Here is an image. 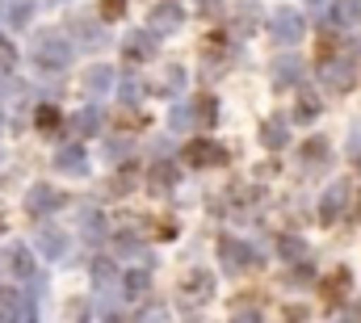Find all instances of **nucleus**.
<instances>
[{
    "label": "nucleus",
    "instance_id": "obj_39",
    "mask_svg": "<svg viewBox=\"0 0 361 323\" xmlns=\"http://www.w3.org/2000/svg\"><path fill=\"white\" fill-rule=\"evenodd\" d=\"M139 323H164V307H143Z\"/></svg>",
    "mask_w": 361,
    "mask_h": 323
},
{
    "label": "nucleus",
    "instance_id": "obj_47",
    "mask_svg": "<svg viewBox=\"0 0 361 323\" xmlns=\"http://www.w3.org/2000/svg\"><path fill=\"white\" fill-rule=\"evenodd\" d=\"M47 4H68V0H47Z\"/></svg>",
    "mask_w": 361,
    "mask_h": 323
},
{
    "label": "nucleus",
    "instance_id": "obj_14",
    "mask_svg": "<svg viewBox=\"0 0 361 323\" xmlns=\"http://www.w3.org/2000/svg\"><path fill=\"white\" fill-rule=\"evenodd\" d=\"M8 273L21 277V281L34 277V252H30V243H13L8 248Z\"/></svg>",
    "mask_w": 361,
    "mask_h": 323
},
{
    "label": "nucleus",
    "instance_id": "obj_19",
    "mask_svg": "<svg viewBox=\"0 0 361 323\" xmlns=\"http://www.w3.org/2000/svg\"><path fill=\"white\" fill-rule=\"evenodd\" d=\"M72 34H76L80 47H105V30L97 21H89V17H76L72 21Z\"/></svg>",
    "mask_w": 361,
    "mask_h": 323
},
{
    "label": "nucleus",
    "instance_id": "obj_33",
    "mask_svg": "<svg viewBox=\"0 0 361 323\" xmlns=\"http://www.w3.org/2000/svg\"><path fill=\"white\" fill-rule=\"evenodd\" d=\"M13 68H17V47L8 38H0V76H8Z\"/></svg>",
    "mask_w": 361,
    "mask_h": 323
},
{
    "label": "nucleus",
    "instance_id": "obj_11",
    "mask_svg": "<svg viewBox=\"0 0 361 323\" xmlns=\"http://www.w3.org/2000/svg\"><path fill=\"white\" fill-rule=\"evenodd\" d=\"M59 206H63V193L51 189V185H34L30 197H25V210H30V214H51V210H59Z\"/></svg>",
    "mask_w": 361,
    "mask_h": 323
},
{
    "label": "nucleus",
    "instance_id": "obj_32",
    "mask_svg": "<svg viewBox=\"0 0 361 323\" xmlns=\"http://www.w3.org/2000/svg\"><path fill=\"white\" fill-rule=\"evenodd\" d=\"M277 248H281V256H286L290 264H298V260L307 256V243L298 240V236H281V240H277Z\"/></svg>",
    "mask_w": 361,
    "mask_h": 323
},
{
    "label": "nucleus",
    "instance_id": "obj_1",
    "mask_svg": "<svg viewBox=\"0 0 361 323\" xmlns=\"http://www.w3.org/2000/svg\"><path fill=\"white\" fill-rule=\"evenodd\" d=\"M30 63L38 72H68L72 63V42L63 30H38L30 38Z\"/></svg>",
    "mask_w": 361,
    "mask_h": 323
},
{
    "label": "nucleus",
    "instance_id": "obj_34",
    "mask_svg": "<svg viewBox=\"0 0 361 323\" xmlns=\"http://www.w3.org/2000/svg\"><path fill=\"white\" fill-rule=\"evenodd\" d=\"M257 21H261V8H257V4H244V8H240V34H252Z\"/></svg>",
    "mask_w": 361,
    "mask_h": 323
},
{
    "label": "nucleus",
    "instance_id": "obj_10",
    "mask_svg": "<svg viewBox=\"0 0 361 323\" xmlns=\"http://www.w3.org/2000/svg\"><path fill=\"white\" fill-rule=\"evenodd\" d=\"M55 168H59L63 176H89V156H85V147H80V143H68V147H59Z\"/></svg>",
    "mask_w": 361,
    "mask_h": 323
},
{
    "label": "nucleus",
    "instance_id": "obj_44",
    "mask_svg": "<svg viewBox=\"0 0 361 323\" xmlns=\"http://www.w3.org/2000/svg\"><path fill=\"white\" fill-rule=\"evenodd\" d=\"M307 319V311H302V307H294V311H286V323H302Z\"/></svg>",
    "mask_w": 361,
    "mask_h": 323
},
{
    "label": "nucleus",
    "instance_id": "obj_6",
    "mask_svg": "<svg viewBox=\"0 0 361 323\" xmlns=\"http://www.w3.org/2000/svg\"><path fill=\"white\" fill-rule=\"evenodd\" d=\"M185 160L197 164V168H219V164H227V147L214 143V139H193L185 147Z\"/></svg>",
    "mask_w": 361,
    "mask_h": 323
},
{
    "label": "nucleus",
    "instance_id": "obj_38",
    "mask_svg": "<svg viewBox=\"0 0 361 323\" xmlns=\"http://www.w3.org/2000/svg\"><path fill=\"white\" fill-rule=\"evenodd\" d=\"M139 92H143V84L135 80V76H126V80H122V101H126V105H130V101H139Z\"/></svg>",
    "mask_w": 361,
    "mask_h": 323
},
{
    "label": "nucleus",
    "instance_id": "obj_22",
    "mask_svg": "<svg viewBox=\"0 0 361 323\" xmlns=\"http://www.w3.org/2000/svg\"><path fill=\"white\" fill-rule=\"evenodd\" d=\"M361 0H332V25H357Z\"/></svg>",
    "mask_w": 361,
    "mask_h": 323
},
{
    "label": "nucleus",
    "instance_id": "obj_21",
    "mask_svg": "<svg viewBox=\"0 0 361 323\" xmlns=\"http://www.w3.org/2000/svg\"><path fill=\"white\" fill-rule=\"evenodd\" d=\"M80 231H85L92 243L105 240V214H101L97 206H80Z\"/></svg>",
    "mask_w": 361,
    "mask_h": 323
},
{
    "label": "nucleus",
    "instance_id": "obj_15",
    "mask_svg": "<svg viewBox=\"0 0 361 323\" xmlns=\"http://www.w3.org/2000/svg\"><path fill=\"white\" fill-rule=\"evenodd\" d=\"M302 72H307V68H302V59L286 55V59H277V63H273V84H277V88H290V84L302 80Z\"/></svg>",
    "mask_w": 361,
    "mask_h": 323
},
{
    "label": "nucleus",
    "instance_id": "obj_4",
    "mask_svg": "<svg viewBox=\"0 0 361 323\" xmlns=\"http://www.w3.org/2000/svg\"><path fill=\"white\" fill-rule=\"evenodd\" d=\"M180 21H185L180 0H160V4L152 8V17H147V30H152V34H177Z\"/></svg>",
    "mask_w": 361,
    "mask_h": 323
},
{
    "label": "nucleus",
    "instance_id": "obj_27",
    "mask_svg": "<svg viewBox=\"0 0 361 323\" xmlns=\"http://www.w3.org/2000/svg\"><path fill=\"white\" fill-rule=\"evenodd\" d=\"M21 319V294L17 290H0V323Z\"/></svg>",
    "mask_w": 361,
    "mask_h": 323
},
{
    "label": "nucleus",
    "instance_id": "obj_3",
    "mask_svg": "<svg viewBox=\"0 0 361 323\" xmlns=\"http://www.w3.org/2000/svg\"><path fill=\"white\" fill-rule=\"evenodd\" d=\"M219 260H223V269L227 273H244V269H252L257 264V248H248L244 240H219Z\"/></svg>",
    "mask_w": 361,
    "mask_h": 323
},
{
    "label": "nucleus",
    "instance_id": "obj_31",
    "mask_svg": "<svg viewBox=\"0 0 361 323\" xmlns=\"http://www.w3.org/2000/svg\"><path fill=\"white\" fill-rule=\"evenodd\" d=\"M92 281H97V290H109V286H114V260L97 256V260H92Z\"/></svg>",
    "mask_w": 361,
    "mask_h": 323
},
{
    "label": "nucleus",
    "instance_id": "obj_13",
    "mask_svg": "<svg viewBox=\"0 0 361 323\" xmlns=\"http://www.w3.org/2000/svg\"><path fill=\"white\" fill-rule=\"evenodd\" d=\"M34 243H38V252H42L47 260H63V256H68V236H63L59 227H42V231L34 236Z\"/></svg>",
    "mask_w": 361,
    "mask_h": 323
},
{
    "label": "nucleus",
    "instance_id": "obj_17",
    "mask_svg": "<svg viewBox=\"0 0 361 323\" xmlns=\"http://www.w3.org/2000/svg\"><path fill=\"white\" fill-rule=\"evenodd\" d=\"M261 143H265L269 152H281V147L290 143V130H286V118H281V114H273L269 122L261 126Z\"/></svg>",
    "mask_w": 361,
    "mask_h": 323
},
{
    "label": "nucleus",
    "instance_id": "obj_5",
    "mask_svg": "<svg viewBox=\"0 0 361 323\" xmlns=\"http://www.w3.org/2000/svg\"><path fill=\"white\" fill-rule=\"evenodd\" d=\"M319 76H324V84H328L332 92H349L353 80H357V68H353V59H324Z\"/></svg>",
    "mask_w": 361,
    "mask_h": 323
},
{
    "label": "nucleus",
    "instance_id": "obj_49",
    "mask_svg": "<svg viewBox=\"0 0 361 323\" xmlns=\"http://www.w3.org/2000/svg\"><path fill=\"white\" fill-rule=\"evenodd\" d=\"M0 4H4V0H0Z\"/></svg>",
    "mask_w": 361,
    "mask_h": 323
},
{
    "label": "nucleus",
    "instance_id": "obj_12",
    "mask_svg": "<svg viewBox=\"0 0 361 323\" xmlns=\"http://www.w3.org/2000/svg\"><path fill=\"white\" fill-rule=\"evenodd\" d=\"M147 290H152V269H130L126 277H122V298L126 303H143L147 298Z\"/></svg>",
    "mask_w": 361,
    "mask_h": 323
},
{
    "label": "nucleus",
    "instance_id": "obj_16",
    "mask_svg": "<svg viewBox=\"0 0 361 323\" xmlns=\"http://www.w3.org/2000/svg\"><path fill=\"white\" fill-rule=\"evenodd\" d=\"M101 126H105V114H101L97 105H85V109H80V114L72 118V130H76L80 139H92V135H97Z\"/></svg>",
    "mask_w": 361,
    "mask_h": 323
},
{
    "label": "nucleus",
    "instance_id": "obj_8",
    "mask_svg": "<svg viewBox=\"0 0 361 323\" xmlns=\"http://www.w3.org/2000/svg\"><path fill=\"white\" fill-rule=\"evenodd\" d=\"M122 55H126V63L152 59V55H156V34H152V30H130L126 42H122Z\"/></svg>",
    "mask_w": 361,
    "mask_h": 323
},
{
    "label": "nucleus",
    "instance_id": "obj_48",
    "mask_svg": "<svg viewBox=\"0 0 361 323\" xmlns=\"http://www.w3.org/2000/svg\"><path fill=\"white\" fill-rule=\"evenodd\" d=\"M0 231H4V227H0Z\"/></svg>",
    "mask_w": 361,
    "mask_h": 323
},
{
    "label": "nucleus",
    "instance_id": "obj_20",
    "mask_svg": "<svg viewBox=\"0 0 361 323\" xmlns=\"http://www.w3.org/2000/svg\"><path fill=\"white\" fill-rule=\"evenodd\" d=\"M109 84H114L109 63H92L89 72H85V88H89V97H105V92H109Z\"/></svg>",
    "mask_w": 361,
    "mask_h": 323
},
{
    "label": "nucleus",
    "instance_id": "obj_23",
    "mask_svg": "<svg viewBox=\"0 0 361 323\" xmlns=\"http://www.w3.org/2000/svg\"><path fill=\"white\" fill-rule=\"evenodd\" d=\"M118 252H122L126 260H139L143 269H152V256H147V248L135 240V236H118Z\"/></svg>",
    "mask_w": 361,
    "mask_h": 323
},
{
    "label": "nucleus",
    "instance_id": "obj_29",
    "mask_svg": "<svg viewBox=\"0 0 361 323\" xmlns=\"http://www.w3.org/2000/svg\"><path fill=\"white\" fill-rule=\"evenodd\" d=\"M189 126H193V105L177 101V105L169 109V130H189Z\"/></svg>",
    "mask_w": 361,
    "mask_h": 323
},
{
    "label": "nucleus",
    "instance_id": "obj_2",
    "mask_svg": "<svg viewBox=\"0 0 361 323\" xmlns=\"http://www.w3.org/2000/svg\"><path fill=\"white\" fill-rule=\"evenodd\" d=\"M269 34H273V42H281V47H294L302 34H307V21H302V13L298 8H277L273 13V21H269Z\"/></svg>",
    "mask_w": 361,
    "mask_h": 323
},
{
    "label": "nucleus",
    "instance_id": "obj_7",
    "mask_svg": "<svg viewBox=\"0 0 361 323\" xmlns=\"http://www.w3.org/2000/svg\"><path fill=\"white\" fill-rule=\"evenodd\" d=\"M349 197H353V189H349V181H336L324 197H319V219L324 223H336L341 214H345V206H349Z\"/></svg>",
    "mask_w": 361,
    "mask_h": 323
},
{
    "label": "nucleus",
    "instance_id": "obj_25",
    "mask_svg": "<svg viewBox=\"0 0 361 323\" xmlns=\"http://www.w3.org/2000/svg\"><path fill=\"white\" fill-rule=\"evenodd\" d=\"M34 126H38L42 135H59L63 118H59V109H55V105H38V114H34Z\"/></svg>",
    "mask_w": 361,
    "mask_h": 323
},
{
    "label": "nucleus",
    "instance_id": "obj_41",
    "mask_svg": "<svg viewBox=\"0 0 361 323\" xmlns=\"http://www.w3.org/2000/svg\"><path fill=\"white\" fill-rule=\"evenodd\" d=\"M231 323H265V319H261L257 311H240V315H235V319H231Z\"/></svg>",
    "mask_w": 361,
    "mask_h": 323
},
{
    "label": "nucleus",
    "instance_id": "obj_18",
    "mask_svg": "<svg viewBox=\"0 0 361 323\" xmlns=\"http://www.w3.org/2000/svg\"><path fill=\"white\" fill-rule=\"evenodd\" d=\"M298 164H302V172H319V168L328 164V143H324V139H311V143H302Z\"/></svg>",
    "mask_w": 361,
    "mask_h": 323
},
{
    "label": "nucleus",
    "instance_id": "obj_46",
    "mask_svg": "<svg viewBox=\"0 0 361 323\" xmlns=\"http://www.w3.org/2000/svg\"><path fill=\"white\" fill-rule=\"evenodd\" d=\"M307 4H311V8H319V4H324V0H307Z\"/></svg>",
    "mask_w": 361,
    "mask_h": 323
},
{
    "label": "nucleus",
    "instance_id": "obj_26",
    "mask_svg": "<svg viewBox=\"0 0 361 323\" xmlns=\"http://www.w3.org/2000/svg\"><path fill=\"white\" fill-rule=\"evenodd\" d=\"M30 21H34V0H8V25L25 30Z\"/></svg>",
    "mask_w": 361,
    "mask_h": 323
},
{
    "label": "nucleus",
    "instance_id": "obj_24",
    "mask_svg": "<svg viewBox=\"0 0 361 323\" xmlns=\"http://www.w3.org/2000/svg\"><path fill=\"white\" fill-rule=\"evenodd\" d=\"M214 118H219V101H214V97H197V105H193V122H197L202 130H210Z\"/></svg>",
    "mask_w": 361,
    "mask_h": 323
},
{
    "label": "nucleus",
    "instance_id": "obj_42",
    "mask_svg": "<svg viewBox=\"0 0 361 323\" xmlns=\"http://www.w3.org/2000/svg\"><path fill=\"white\" fill-rule=\"evenodd\" d=\"M185 84V72L180 68H169V88H180Z\"/></svg>",
    "mask_w": 361,
    "mask_h": 323
},
{
    "label": "nucleus",
    "instance_id": "obj_30",
    "mask_svg": "<svg viewBox=\"0 0 361 323\" xmlns=\"http://www.w3.org/2000/svg\"><path fill=\"white\" fill-rule=\"evenodd\" d=\"M173 185H177V168L173 164H156L152 168V189L160 193V189H173Z\"/></svg>",
    "mask_w": 361,
    "mask_h": 323
},
{
    "label": "nucleus",
    "instance_id": "obj_28",
    "mask_svg": "<svg viewBox=\"0 0 361 323\" xmlns=\"http://www.w3.org/2000/svg\"><path fill=\"white\" fill-rule=\"evenodd\" d=\"M345 290H349V273H345V269H336V273L324 281V294H328V303H341V298H345Z\"/></svg>",
    "mask_w": 361,
    "mask_h": 323
},
{
    "label": "nucleus",
    "instance_id": "obj_40",
    "mask_svg": "<svg viewBox=\"0 0 361 323\" xmlns=\"http://www.w3.org/2000/svg\"><path fill=\"white\" fill-rule=\"evenodd\" d=\"M349 152L361 156V126H353V135H349Z\"/></svg>",
    "mask_w": 361,
    "mask_h": 323
},
{
    "label": "nucleus",
    "instance_id": "obj_37",
    "mask_svg": "<svg viewBox=\"0 0 361 323\" xmlns=\"http://www.w3.org/2000/svg\"><path fill=\"white\" fill-rule=\"evenodd\" d=\"M17 323H38V303L30 294H21V319Z\"/></svg>",
    "mask_w": 361,
    "mask_h": 323
},
{
    "label": "nucleus",
    "instance_id": "obj_9",
    "mask_svg": "<svg viewBox=\"0 0 361 323\" xmlns=\"http://www.w3.org/2000/svg\"><path fill=\"white\" fill-rule=\"evenodd\" d=\"M180 298H185L189 307L210 303V298H214V277H210V273H202V269H197V273H189V277L180 281Z\"/></svg>",
    "mask_w": 361,
    "mask_h": 323
},
{
    "label": "nucleus",
    "instance_id": "obj_45",
    "mask_svg": "<svg viewBox=\"0 0 361 323\" xmlns=\"http://www.w3.org/2000/svg\"><path fill=\"white\" fill-rule=\"evenodd\" d=\"M0 130H4V105H0Z\"/></svg>",
    "mask_w": 361,
    "mask_h": 323
},
{
    "label": "nucleus",
    "instance_id": "obj_35",
    "mask_svg": "<svg viewBox=\"0 0 361 323\" xmlns=\"http://www.w3.org/2000/svg\"><path fill=\"white\" fill-rule=\"evenodd\" d=\"M315 114H319V101H315V97H311V92H307V97H302V101H298V122H311V118H315Z\"/></svg>",
    "mask_w": 361,
    "mask_h": 323
},
{
    "label": "nucleus",
    "instance_id": "obj_36",
    "mask_svg": "<svg viewBox=\"0 0 361 323\" xmlns=\"http://www.w3.org/2000/svg\"><path fill=\"white\" fill-rule=\"evenodd\" d=\"M122 13H126V0H101V17L105 21H118Z\"/></svg>",
    "mask_w": 361,
    "mask_h": 323
},
{
    "label": "nucleus",
    "instance_id": "obj_43",
    "mask_svg": "<svg viewBox=\"0 0 361 323\" xmlns=\"http://www.w3.org/2000/svg\"><path fill=\"white\" fill-rule=\"evenodd\" d=\"M105 152H109V160H122V156H126V143H109Z\"/></svg>",
    "mask_w": 361,
    "mask_h": 323
}]
</instances>
